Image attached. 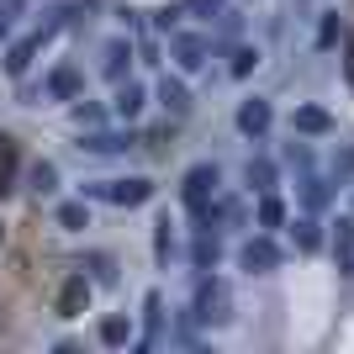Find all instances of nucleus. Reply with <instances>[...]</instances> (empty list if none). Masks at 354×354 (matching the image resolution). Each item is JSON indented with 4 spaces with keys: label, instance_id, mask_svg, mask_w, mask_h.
I'll return each mask as SVG.
<instances>
[{
    "label": "nucleus",
    "instance_id": "obj_8",
    "mask_svg": "<svg viewBox=\"0 0 354 354\" xmlns=\"http://www.w3.org/2000/svg\"><path fill=\"white\" fill-rule=\"evenodd\" d=\"M53 27H59V21H48L43 32H27L21 43H11V53H6V74H27V69H32V59H37V48L53 37Z\"/></svg>",
    "mask_w": 354,
    "mask_h": 354
},
{
    "label": "nucleus",
    "instance_id": "obj_17",
    "mask_svg": "<svg viewBox=\"0 0 354 354\" xmlns=\"http://www.w3.org/2000/svg\"><path fill=\"white\" fill-rule=\"evenodd\" d=\"M85 301H90V281H85V270H74L69 281H64V291H59V312L64 317H80Z\"/></svg>",
    "mask_w": 354,
    "mask_h": 354
},
{
    "label": "nucleus",
    "instance_id": "obj_10",
    "mask_svg": "<svg viewBox=\"0 0 354 354\" xmlns=\"http://www.w3.org/2000/svg\"><path fill=\"white\" fill-rule=\"evenodd\" d=\"M296 196H301V212H328V201H333V180L317 175V169H307V175L296 180Z\"/></svg>",
    "mask_w": 354,
    "mask_h": 354
},
{
    "label": "nucleus",
    "instance_id": "obj_34",
    "mask_svg": "<svg viewBox=\"0 0 354 354\" xmlns=\"http://www.w3.org/2000/svg\"><path fill=\"white\" fill-rule=\"evenodd\" d=\"M333 259H339V275H344V281H354V243H349V249H333Z\"/></svg>",
    "mask_w": 354,
    "mask_h": 354
},
{
    "label": "nucleus",
    "instance_id": "obj_33",
    "mask_svg": "<svg viewBox=\"0 0 354 354\" xmlns=\"http://www.w3.org/2000/svg\"><path fill=\"white\" fill-rule=\"evenodd\" d=\"M349 243H354V212L333 222V249H349Z\"/></svg>",
    "mask_w": 354,
    "mask_h": 354
},
{
    "label": "nucleus",
    "instance_id": "obj_27",
    "mask_svg": "<svg viewBox=\"0 0 354 354\" xmlns=\"http://www.w3.org/2000/svg\"><path fill=\"white\" fill-rule=\"evenodd\" d=\"M59 227H69V233L90 227V207H85V201H64V207H59Z\"/></svg>",
    "mask_w": 354,
    "mask_h": 354
},
{
    "label": "nucleus",
    "instance_id": "obj_16",
    "mask_svg": "<svg viewBox=\"0 0 354 354\" xmlns=\"http://www.w3.org/2000/svg\"><path fill=\"white\" fill-rule=\"evenodd\" d=\"M254 227L259 233H275V227H286V201L275 191H265L259 201H254Z\"/></svg>",
    "mask_w": 354,
    "mask_h": 354
},
{
    "label": "nucleus",
    "instance_id": "obj_31",
    "mask_svg": "<svg viewBox=\"0 0 354 354\" xmlns=\"http://www.w3.org/2000/svg\"><path fill=\"white\" fill-rule=\"evenodd\" d=\"M16 16H21V0H0V43L16 32Z\"/></svg>",
    "mask_w": 354,
    "mask_h": 354
},
{
    "label": "nucleus",
    "instance_id": "obj_20",
    "mask_svg": "<svg viewBox=\"0 0 354 354\" xmlns=\"http://www.w3.org/2000/svg\"><path fill=\"white\" fill-rule=\"evenodd\" d=\"M101 344L106 349H127V344H133V317H122V312L101 317Z\"/></svg>",
    "mask_w": 354,
    "mask_h": 354
},
{
    "label": "nucleus",
    "instance_id": "obj_26",
    "mask_svg": "<svg viewBox=\"0 0 354 354\" xmlns=\"http://www.w3.org/2000/svg\"><path fill=\"white\" fill-rule=\"evenodd\" d=\"M69 122H74V127H95V122H106V111L95 101H80V95H74V101H69Z\"/></svg>",
    "mask_w": 354,
    "mask_h": 354
},
{
    "label": "nucleus",
    "instance_id": "obj_30",
    "mask_svg": "<svg viewBox=\"0 0 354 354\" xmlns=\"http://www.w3.org/2000/svg\"><path fill=\"white\" fill-rule=\"evenodd\" d=\"M328 180H333V185H354V143L333 153V175Z\"/></svg>",
    "mask_w": 354,
    "mask_h": 354
},
{
    "label": "nucleus",
    "instance_id": "obj_37",
    "mask_svg": "<svg viewBox=\"0 0 354 354\" xmlns=\"http://www.w3.org/2000/svg\"><path fill=\"white\" fill-rule=\"evenodd\" d=\"M349 191H354V185H349ZM349 201H354V196H349Z\"/></svg>",
    "mask_w": 354,
    "mask_h": 354
},
{
    "label": "nucleus",
    "instance_id": "obj_18",
    "mask_svg": "<svg viewBox=\"0 0 354 354\" xmlns=\"http://www.w3.org/2000/svg\"><path fill=\"white\" fill-rule=\"evenodd\" d=\"M291 238L301 254H317L323 249V222H317V212H301V217L291 222Z\"/></svg>",
    "mask_w": 354,
    "mask_h": 354
},
{
    "label": "nucleus",
    "instance_id": "obj_25",
    "mask_svg": "<svg viewBox=\"0 0 354 354\" xmlns=\"http://www.w3.org/2000/svg\"><path fill=\"white\" fill-rule=\"evenodd\" d=\"M27 185L37 196H53V191H59V169H53V164H32V169H27Z\"/></svg>",
    "mask_w": 354,
    "mask_h": 354
},
{
    "label": "nucleus",
    "instance_id": "obj_9",
    "mask_svg": "<svg viewBox=\"0 0 354 354\" xmlns=\"http://www.w3.org/2000/svg\"><path fill=\"white\" fill-rule=\"evenodd\" d=\"M148 106V85H138V80H117V95H111V117L122 122H138Z\"/></svg>",
    "mask_w": 354,
    "mask_h": 354
},
{
    "label": "nucleus",
    "instance_id": "obj_35",
    "mask_svg": "<svg viewBox=\"0 0 354 354\" xmlns=\"http://www.w3.org/2000/svg\"><path fill=\"white\" fill-rule=\"evenodd\" d=\"M175 21H180V11H175V6H164V11H159V16H153V27H159V32H164V27L175 32Z\"/></svg>",
    "mask_w": 354,
    "mask_h": 354
},
{
    "label": "nucleus",
    "instance_id": "obj_24",
    "mask_svg": "<svg viewBox=\"0 0 354 354\" xmlns=\"http://www.w3.org/2000/svg\"><path fill=\"white\" fill-rule=\"evenodd\" d=\"M344 43V21H339V11H323V21H317V48H339Z\"/></svg>",
    "mask_w": 354,
    "mask_h": 354
},
{
    "label": "nucleus",
    "instance_id": "obj_19",
    "mask_svg": "<svg viewBox=\"0 0 354 354\" xmlns=\"http://www.w3.org/2000/svg\"><path fill=\"white\" fill-rule=\"evenodd\" d=\"M80 148L85 153H122V148H133V133H80Z\"/></svg>",
    "mask_w": 354,
    "mask_h": 354
},
{
    "label": "nucleus",
    "instance_id": "obj_5",
    "mask_svg": "<svg viewBox=\"0 0 354 354\" xmlns=\"http://www.w3.org/2000/svg\"><path fill=\"white\" fill-rule=\"evenodd\" d=\"M238 133L249 138V143H265L270 127H275V106L265 101V95H249V101H238Z\"/></svg>",
    "mask_w": 354,
    "mask_h": 354
},
{
    "label": "nucleus",
    "instance_id": "obj_4",
    "mask_svg": "<svg viewBox=\"0 0 354 354\" xmlns=\"http://www.w3.org/2000/svg\"><path fill=\"white\" fill-rule=\"evenodd\" d=\"M169 59H175L180 74H201L207 59H212V37L207 32H175L169 37Z\"/></svg>",
    "mask_w": 354,
    "mask_h": 354
},
{
    "label": "nucleus",
    "instance_id": "obj_21",
    "mask_svg": "<svg viewBox=\"0 0 354 354\" xmlns=\"http://www.w3.org/2000/svg\"><path fill=\"white\" fill-rule=\"evenodd\" d=\"M143 328H148L143 349H153V339L164 333V296H159V291H148V296H143Z\"/></svg>",
    "mask_w": 354,
    "mask_h": 354
},
{
    "label": "nucleus",
    "instance_id": "obj_3",
    "mask_svg": "<svg viewBox=\"0 0 354 354\" xmlns=\"http://www.w3.org/2000/svg\"><path fill=\"white\" fill-rule=\"evenodd\" d=\"M286 265V249L275 243V233H254L238 243V270L243 275H275Z\"/></svg>",
    "mask_w": 354,
    "mask_h": 354
},
{
    "label": "nucleus",
    "instance_id": "obj_29",
    "mask_svg": "<svg viewBox=\"0 0 354 354\" xmlns=\"http://www.w3.org/2000/svg\"><path fill=\"white\" fill-rule=\"evenodd\" d=\"M90 286H111L117 281V265H111V254H90Z\"/></svg>",
    "mask_w": 354,
    "mask_h": 354
},
{
    "label": "nucleus",
    "instance_id": "obj_23",
    "mask_svg": "<svg viewBox=\"0 0 354 354\" xmlns=\"http://www.w3.org/2000/svg\"><path fill=\"white\" fill-rule=\"evenodd\" d=\"M254 69H259V48L238 43V48H233V64H227V74H233V80H249Z\"/></svg>",
    "mask_w": 354,
    "mask_h": 354
},
{
    "label": "nucleus",
    "instance_id": "obj_15",
    "mask_svg": "<svg viewBox=\"0 0 354 354\" xmlns=\"http://www.w3.org/2000/svg\"><path fill=\"white\" fill-rule=\"evenodd\" d=\"M153 95H159V106H164L175 122L191 117V90H185V80H159V90H153Z\"/></svg>",
    "mask_w": 354,
    "mask_h": 354
},
{
    "label": "nucleus",
    "instance_id": "obj_6",
    "mask_svg": "<svg viewBox=\"0 0 354 354\" xmlns=\"http://www.w3.org/2000/svg\"><path fill=\"white\" fill-rule=\"evenodd\" d=\"M217 185H222V169H217V164H191L185 180H180V201H185V207H201V201L217 196Z\"/></svg>",
    "mask_w": 354,
    "mask_h": 354
},
{
    "label": "nucleus",
    "instance_id": "obj_7",
    "mask_svg": "<svg viewBox=\"0 0 354 354\" xmlns=\"http://www.w3.org/2000/svg\"><path fill=\"white\" fill-rule=\"evenodd\" d=\"M291 133H301V138H333L339 133V122H333V111L328 106H296L291 111Z\"/></svg>",
    "mask_w": 354,
    "mask_h": 354
},
{
    "label": "nucleus",
    "instance_id": "obj_36",
    "mask_svg": "<svg viewBox=\"0 0 354 354\" xmlns=\"http://www.w3.org/2000/svg\"><path fill=\"white\" fill-rule=\"evenodd\" d=\"M344 80L354 85V43H349V37H344Z\"/></svg>",
    "mask_w": 354,
    "mask_h": 354
},
{
    "label": "nucleus",
    "instance_id": "obj_12",
    "mask_svg": "<svg viewBox=\"0 0 354 354\" xmlns=\"http://www.w3.org/2000/svg\"><path fill=\"white\" fill-rule=\"evenodd\" d=\"M80 90H85V74L74 69V64H59V69L43 80V95H48V101H74Z\"/></svg>",
    "mask_w": 354,
    "mask_h": 354
},
{
    "label": "nucleus",
    "instance_id": "obj_11",
    "mask_svg": "<svg viewBox=\"0 0 354 354\" xmlns=\"http://www.w3.org/2000/svg\"><path fill=\"white\" fill-rule=\"evenodd\" d=\"M243 185H249L254 196L281 191V164H275V159H265V153H254V159L243 164Z\"/></svg>",
    "mask_w": 354,
    "mask_h": 354
},
{
    "label": "nucleus",
    "instance_id": "obj_28",
    "mask_svg": "<svg viewBox=\"0 0 354 354\" xmlns=\"http://www.w3.org/2000/svg\"><path fill=\"white\" fill-rule=\"evenodd\" d=\"M169 254H175V233H169V217H159L153 222V259L169 265Z\"/></svg>",
    "mask_w": 354,
    "mask_h": 354
},
{
    "label": "nucleus",
    "instance_id": "obj_13",
    "mask_svg": "<svg viewBox=\"0 0 354 354\" xmlns=\"http://www.w3.org/2000/svg\"><path fill=\"white\" fill-rule=\"evenodd\" d=\"M133 53H138V48L127 43V37H111V43L101 48V74L111 80V85H117V80H127V64H133Z\"/></svg>",
    "mask_w": 354,
    "mask_h": 354
},
{
    "label": "nucleus",
    "instance_id": "obj_22",
    "mask_svg": "<svg viewBox=\"0 0 354 354\" xmlns=\"http://www.w3.org/2000/svg\"><path fill=\"white\" fill-rule=\"evenodd\" d=\"M281 159L291 164L296 175H307V169H317V159H312V148H307V138H301V133H296L291 143H286V153H281Z\"/></svg>",
    "mask_w": 354,
    "mask_h": 354
},
{
    "label": "nucleus",
    "instance_id": "obj_14",
    "mask_svg": "<svg viewBox=\"0 0 354 354\" xmlns=\"http://www.w3.org/2000/svg\"><path fill=\"white\" fill-rule=\"evenodd\" d=\"M217 259H222L217 227H196V238H191V265L196 270H217Z\"/></svg>",
    "mask_w": 354,
    "mask_h": 354
},
{
    "label": "nucleus",
    "instance_id": "obj_32",
    "mask_svg": "<svg viewBox=\"0 0 354 354\" xmlns=\"http://www.w3.org/2000/svg\"><path fill=\"white\" fill-rule=\"evenodd\" d=\"M222 11H227V0H191V16H201V21H217Z\"/></svg>",
    "mask_w": 354,
    "mask_h": 354
},
{
    "label": "nucleus",
    "instance_id": "obj_2",
    "mask_svg": "<svg viewBox=\"0 0 354 354\" xmlns=\"http://www.w3.org/2000/svg\"><path fill=\"white\" fill-rule=\"evenodd\" d=\"M80 196H90V201H111V207H148V201H153V180H148V175L90 180V185H80Z\"/></svg>",
    "mask_w": 354,
    "mask_h": 354
},
{
    "label": "nucleus",
    "instance_id": "obj_1",
    "mask_svg": "<svg viewBox=\"0 0 354 354\" xmlns=\"http://www.w3.org/2000/svg\"><path fill=\"white\" fill-rule=\"evenodd\" d=\"M191 323H196V328H222V323H233V286L222 281V275H212V270H201V281H196Z\"/></svg>",
    "mask_w": 354,
    "mask_h": 354
}]
</instances>
